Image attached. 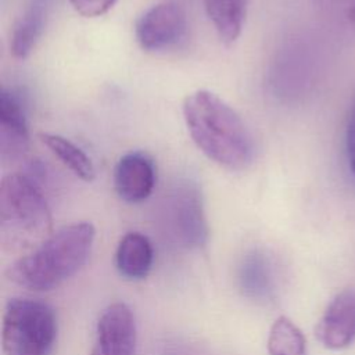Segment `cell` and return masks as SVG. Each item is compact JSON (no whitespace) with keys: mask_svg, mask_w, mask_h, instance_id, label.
I'll return each instance as SVG.
<instances>
[{"mask_svg":"<svg viewBox=\"0 0 355 355\" xmlns=\"http://www.w3.org/2000/svg\"><path fill=\"white\" fill-rule=\"evenodd\" d=\"M183 118L194 144L215 164L247 169L255 155L254 137L241 116L219 96L197 90L183 101Z\"/></svg>","mask_w":355,"mask_h":355,"instance_id":"6da1fadb","label":"cell"},{"mask_svg":"<svg viewBox=\"0 0 355 355\" xmlns=\"http://www.w3.org/2000/svg\"><path fill=\"white\" fill-rule=\"evenodd\" d=\"M96 230L89 222L61 227L7 269L8 279L28 290L47 291L73 276L87 261Z\"/></svg>","mask_w":355,"mask_h":355,"instance_id":"7a4b0ae2","label":"cell"},{"mask_svg":"<svg viewBox=\"0 0 355 355\" xmlns=\"http://www.w3.org/2000/svg\"><path fill=\"white\" fill-rule=\"evenodd\" d=\"M1 239L11 244H31L51 233V214L37 178L12 173L0 186Z\"/></svg>","mask_w":355,"mask_h":355,"instance_id":"3957f363","label":"cell"},{"mask_svg":"<svg viewBox=\"0 0 355 355\" xmlns=\"http://www.w3.org/2000/svg\"><path fill=\"white\" fill-rule=\"evenodd\" d=\"M57 318L50 305L33 298H12L3 312L4 355H51Z\"/></svg>","mask_w":355,"mask_h":355,"instance_id":"277c9868","label":"cell"},{"mask_svg":"<svg viewBox=\"0 0 355 355\" xmlns=\"http://www.w3.org/2000/svg\"><path fill=\"white\" fill-rule=\"evenodd\" d=\"M157 220L162 233L173 244L186 250L205 245L209 230L197 183L189 179L173 182L159 198Z\"/></svg>","mask_w":355,"mask_h":355,"instance_id":"5b68a950","label":"cell"},{"mask_svg":"<svg viewBox=\"0 0 355 355\" xmlns=\"http://www.w3.org/2000/svg\"><path fill=\"white\" fill-rule=\"evenodd\" d=\"M187 17L184 10L165 1L146 10L136 22L135 35L146 51H165L176 47L186 36Z\"/></svg>","mask_w":355,"mask_h":355,"instance_id":"8992f818","label":"cell"},{"mask_svg":"<svg viewBox=\"0 0 355 355\" xmlns=\"http://www.w3.org/2000/svg\"><path fill=\"white\" fill-rule=\"evenodd\" d=\"M137 330L133 312L123 302L108 305L101 313L90 355H136Z\"/></svg>","mask_w":355,"mask_h":355,"instance_id":"52a82bcc","label":"cell"},{"mask_svg":"<svg viewBox=\"0 0 355 355\" xmlns=\"http://www.w3.org/2000/svg\"><path fill=\"white\" fill-rule=\"evenodd\" d=\"M318 341L327 349L348 348L355 340V288H344L327 305L315 327Z\"/></svg>","mask_w":355,"mask_h":355,"instance_id":"ba28073f","label":"cell"},{"mask_svg":"<svg viewBox=\"0 0 355 355\" xmlns=\"http://www.w3.org/2000/svg\"><path fill=\"white\" fill-rule=\"evenodd\" d=\"M157 182V166L143 151H132L119 158L114 171V186L121 200L136 204L150 197Z\"/></svg>","mask_w":355,"mask_h":355,"instance_id":"9c48e42d","label":"cell"},{"mask_svg":"<svg viewBox=\"0 0 355 355\" xmlns=\"http://www.w3.org/2000/svg\"><path fill=\"white\" fill-rule=\"evenodd\" d=\"M29 144L26 110L22 98L10 89L0 93V150L3 161H15Z\"/></svg>","mask_w":355,"mask_h":355,"instance_id":"30bf717a","label":"cell"},{"mask_svg":"<svg viewBox=\"0 0 355 355\" xmlns=\"http://www.w3.org/2000/svg\"><path fill=\"white\" fill-rule=\"evenodd\" d=\"M47 8L49 0H29L25 6L11 35L10 49L14 57L25 58L35 49L46 28Z\"/></svg>","mask_w":355,"mask_h":355,"instance_id":"8fae6325","label":"cell"},{"mask_svg":"<svg viewBox=\"0 0 355 355\" xmlns=\"http://www.w3.org/2000/svg\"><path fill=\"white\" fill-rule=\"evenodd\" d=\"M151 241L139 232L125 234L116 248V268L119 273L130 280L144 279L153 265Z\"/></svg>","mask_w":355,"mask_h":355,"instance_id":"7c38bea8","label":"cell"},{"mask_svg":"<svg viewBox=\"0 0 355 355\" xmlns=\"http://www.w3.org/2000/svg\"><path fill=\"white\" fill-rule=\"evenodd\" d=\"M239 282L245 295L255 300L270 298L276 282L270 259L261 251L247 254L240 265Z\"/></svg>","mask_w":355,"mask_h":355,"instance_id":"4fadbf2b","label":"cell"},{"mask_svg":"<svg viewBox=\"0 0 355 355\" xmlns=\"http://www.w3.org/2000/svg\"><path fill=\"white\" fill-rule=\"evenodd\" d=\"M204 7L219 39L234 43L243 31L247 0H204Z\"/></svg>","mask_w":355,"mask_h":355,"instance_id":"5bb4252c","label":"cell"},{"mask_svg":"<svg viewBox=\"0 0 355 355\" xmlns=\"http://www.w3.org/2000/svg\"><path fill=\"white\" fill-rule=\"evenodd\" d=\"M39 139L75 176L85 182L94 179L96 169L90 157L69 139L54 133H40Z\"/></svg>","mask_w":355,"mask_h":355,"instance_id":"9a60e30c","label":"cell"},{"mask_svg":"<svg viewBox=\"0 0 355 355\" xmlns=\"http://www.w3.org/2000/svg\"><path fill=\"white\" fill-rule=\"evenodd\" d=\"M269 355H306V340L300 327L287 316L277 318L268 336Z\"/></svg>","mask_w":355,"mask_h":355,"instance_id":"2e32d148","label":"cell"},{"mask_svg":"<svg viewBox=\"0 0 355 355\" xmlns=\"http://www.w3.org/2000/svg\"><path fill=\"white\" fill-rule=\"evenodd\" d=\"M116 0H69L72 8L86 18H96L112 8Z\"/></svg>","mask_w":355,"mask_h":355,"instance_id":"e0dca14e","label":"cell"},{"mask_svg":"<svg viewBox=\"0 0 355 355\" xmlns=\"http://www.w3.org/2000/svg\"><path fill=\"white\" fill-rule=\"evenodd\" d=\"M345 148L348 164L355 176V100L351 105L348 119H347V129H345Z\"/></svg>","mask_w":355,"mask_h":355,"instance_id":"ac0fdd59","label":"cell"}]
</instances>
